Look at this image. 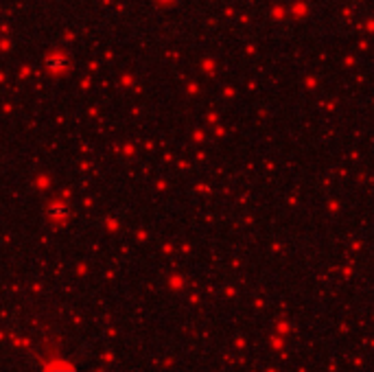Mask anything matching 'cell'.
<instances>
[{
	"label": "cell",
	"instance_id": "1",
	"mask_svg": "<svg viewBox=\"0 0 374 372\" xmlns=\"http://www.w3.org/2000/svg\"><path fill=\"white\" fill-rule=\"evenodd\" d=\"M68 215V206L66 204H50V208H48V217H53V219H62V217H66Z\"/></svg>",
	"mask_w": 374,
	"mask_h": 372
},
{
	"label": "cell",
	"instance_id": "2",
	"mask_svg": "<svg viewBox=\"0 0 374 372\" xmlns=\"http://www.w3.org/2000/svg\"><path fill=\"white\" fill-rule=\"evenodd\" d=\"M53 372H72V370H53Z\"/></svg>",
	"mask_w": 374,
	"mask_h": 372
}]
</instances>
